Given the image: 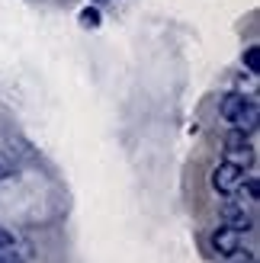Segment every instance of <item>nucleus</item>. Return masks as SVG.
I'll return each instance as SVG.
<instances>
[{"label":"nucleus","instance_id":"6","mask_svg":"<svg viewBox=\"0 0 260 263\" xmlns=\"http://www.w3.org/2000/svg\"><path fill=\"white\" fill-rule=\"evenodd\" d=\"M225 148H228V151H235V154H238V151H251L248 132H241V128L235 125V128H231L228 135H225Z\"/></svg>","mask_w":260,"mask_h":263},{"label":"nucleus","instance_id":"11","mask_svg":"<svg viewBox=\"0 0 260 263\" xmlns=\"http://www.w3.org/2000/svg\"><path fill=\"white\" fill-rule=\"evenodd\" d=\"M94 4H106V0H94Z\"/></svg>","mask_w":260,"mask_h":263},{"label":"nucleus","instance_id":"4","mask_svg":"<svg viewBox=\"0 0 260 263\" xmlns=\"http://www.w3.org/2000/svg\"><path fill=\"white\" fill-rule=\"evenodd\" d=\"M248 100H251V97H241V93H228V97L222 100V106H218V109H222V119H228L231 125H235V119L241 116V109L248 106Z\"/></svg>","mask_w":260,"mask_h":263},{"label":"nucleus","instance_id":"1","mask_svg":"<svg viewBox=\"0 0 260 263\" xmlns=\"http://www.w3.org/2000/svg\"><path fill=\"white\" fill-rule=\"evenodd\" d=\"M244 167L241 164H231V161H225V164H218L215 170H212V186L222 193V196H228V193H238L241 186H244Z\"/></svg>","mask_w":260,"mask_h":263},{"label":"nucleus","instance_id":"2","mask_svg":"<svg viewBox=\"0 0 260 263\" xmlns=\"http://www.w3.org/2000/svg\"><path fill=\"white\" fill-rule=\"evenodd\" d=\"M212 247H215L218 257H235V254L241 251V231L222 225V228L212 234Z\"/></svg>","mask_w":260,"mask_h":263},{"label":"nucleus","instance_id":"7","mask_svg":"<svg viewBox=\"0 0 260 263\" xmlns=\"http://www.w3.org/2000/svg\"><path fill=\"white\" fill-rule=\"evenodd\" d=\"M81 23H84V26H90V29H97V26H100V10H97V7L81 10Z\"/></svg>","mask_w":260,"mask_h":263},{"label":"nucleus","instance_id":"5","mask_svg":"<svg viewBox=\"0 0 260 263\" xmlns=\"http://www.w3.org/2000/svg\"><path fill=\"white\" fill-rule=\"evenodd\" d=\"M257 100H248V106H244L241 109V116H238V119H235V125L241 128V132H248V135H251V132L257 128Z\"/></svg>","mask_w":260,"mask_h":263},{"label":"nucleus","instance_id":"8","mask_svg":"<svg viewBox=\"0 0 260 263\" xmlns=\"http://www.w3.org/2000/svg\"><path fill=\"white\" fill-rule=\"evenodd\" d=\"M244 64H248V71H251V74L260 71V68H257V45H251L248 51H244Z\"/></svg>","mask_w":260,"mask_h":263},{"label":"nucleus","instance_id":"3","mask_svg":"<svg viewBox=\"0 0 260 263\" xmlns=\"http://www.w3.org/2000/svg\"><path fill=\"white\" fill-rule=\"evenodd\" d=\"M222 218H225V225L235 228V231H251L254 228V218H251V212H244V205H225Z\"/></svg>","mask_w":260,"mask_h":263},{"label":"nucleus","instance_id":"9","mask_svg":"<svg viewBox=\"0 0 260 263\" xmlns=\"http://www.w3.org/2000/svg\"><path fill=\"white\" fill-rule=\"evenodd\" d=\"M0 263H23V257H20V254H13L10 247H4V251H0Z\"/></svg>","mask_w":260,"mask_h":263},{"label":"nucleus","instance_id":"10","mask_svg":"<svg viewBox=\"0 0 260 263\" xmlns=\"http://www.w3.org/2000/svg\"><path fill=\"white\" fill-rule=\"evenodd\" d=\"M4 247H13V234L7 228H0V251H4Z\"/></svg>","mask_w":260,"mask_h":263}]
</instances>
